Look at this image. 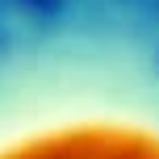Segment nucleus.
<instances>
[{
  "mask_svg": "<svg viewBox=\"0 0 159 159\" xmlns=\"http://www.w3.org/2000/svg\"><path fill=\"white\" fill-rule=\"evenodd\" d=\"M0 159H159V75H0Z\"/></svg>",
  "mask_w": 159,
  "mask_h": 159,
  "instance_id": "1",
  "label": "nucleus"
}]
</instances>
